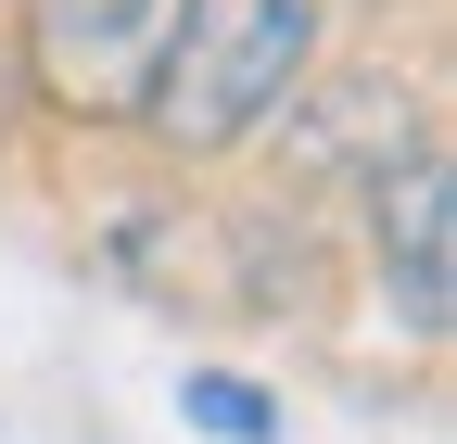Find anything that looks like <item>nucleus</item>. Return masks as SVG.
Segmentation results:
<instances>
[{
  "mask_svg": "<svg viewBox=\"0 0 457 444\" xmlns=\"http://www.w3.org/2000/svg\"><path fill=\"white\" fill-rule=\"evenodd\" d=\"M179 419L204 432V444H279L293 419H279V394L267 381H242V368H191L179 381Z\"/></svg>",
  "mask_w": 457,
  "mask_h": 444,
  "instance_id": "20e7f679",
  "label": "nucleus"
},
{
  "mask_svg": "<svg viewBox=\"0 0 457 444\" xmlns=\"http://www.w3.org/2000/svg\"><path fill=\"white\" fill-rule=\"evenodd\" d=\"M165 26H179V0H26V51L13 64L38 89H64V102H114L128 115Z\"/></svg>",
  "mask_w": 457,
  "mask_h": 444,
  "instance_id": "f03ea898",
  "label": "nucleus"
},
{
  "mask_svg": "<svg viewBox=\"0 0 457 444\" xmlns=\"http://www.w3.org/2000/svg\"><path fill=\"white\" fill-rule=\"evenodd\" d=\"M13 102H26V64H13V51H0V127H13Z\"/></svg>",
  "mask_w": 457,
  "mask_h": 444,
  "instance_id": "39448f33",
  "label": "nucleus"
},
{
  "mask_svg": "<svg viewBox=\"0 0 457 444\" xmlns=\"http://www.w3.org/2000/svg\"><path fill=\"white\" fill-rule=\"evenodd\" d=\"M305 77H318V0H179L128 115L165 152H228V140L279 127V102Z\"/></svg>",
  "mask_w": 457,
  "mask_h": 444,
  "instance_id": "f257e3e1",
  "label": "nucleus"
},
{
  "mask_svg": "<svg viewBox=\"0 0 457 444\" xmlns=\"http://www.w3.org/2000/svg\"><path fill=\"white\" fill-rule=\"evenodd\" d=\"M381 305L420 343H445V317H457V178H445V152H407L381 178Z\"/></svg>",
  "mask_w": 457,
  "mask_h": 444,
  "instance_id": "7ed1b4c3",
  "label": "nucleus"
}]
</instances>
